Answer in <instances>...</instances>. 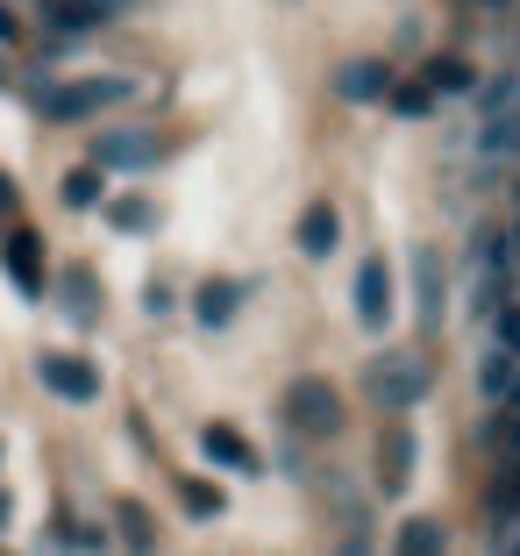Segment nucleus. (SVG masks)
Segmentation results:
<instances>
[{
	"mask_svg": "<svg viewBox=\"0 0 520 556\" xmlns=\"http://www.w3.org/2000/svg\"><path fill=\"white\" fill-rule=\"evenodd\" d=\"M364 393H371L385 414H407L414 400L428 393V364L414 357V350H385V357H378L371 371H364Z\"/></svg>",
	"mask_w": 520,
	"mask_h": 556,
	"instance_id": "1",
	"label": "nucleus"
},
{
	"mask_svg": "<svg viewBox=\"0 0 520 556\" xmlns=\"http://www.w3.org/2000/svg\"><path fill=\"white\" fill-rule=\"evenodd\" d=\"M286 421H293L300 435H314V442L342 435V393L328 386V378H293V393H286Z\"/></svg>",
	"mask_w": 520,
	"mask_h": 556,
	"instance_id": "2",
	"label": "nucleus"
},
{
	"mask_svg": "<svg viewBox=\"0 0 520 556\" xmlns=\"http://www.w3.org/2000/svg\"><path fill=\"white\" fill-rule=\"evenodd\" d=\"M114 100H129V86H122V79H86V86H36V108H43L50 122H86V115H100V108H114Z\"/></svg>",
	"mask_w": 520,
	"mask_h": 556,
	"instance_id": "3",
	"label": "nucleus"
},
{
	"mask_svg": "<svg viewBox=\"0 0 520 556\" xmlns=\"http://www.w3.org/2000/svg\"><path fill=\"white\" fill-rule=\"evenodd\" d=\"M350 300H357V321H364V328H385V321H392V271H385V257H364V264H357V286H350Z\"/></svg>",
	"mask_w": 520,
	"mask_h": 556,
	"instance_id": "4",
	"label": "nucleus"
},
{
	"mask_svg": "<svg viewBox=\"0 0 520 556\" xmlns=\"http://www.w3.org/2000/svg\"><path fill=\"white\" fill-rule=\"evenodd\" d=\"M36 371H43V386H50L58 400H93V393H100V371H93L86 357H65V350H50Z\"/></svg>",
	"mask_w": 520,
	"mask_h": 556,
	"instance_id": "5",
	"label": "nucleus"
},
{
	"mask_svg": "<svg viewBox=\"0 0 520 556\" xmlns=\"http://www.w3.org/2000/svg\"><path fill=\"white\" fill-rule=\"evenodd\" d=\"M164 157V143L150 129H107L100 136V164H122V172H150Z\"/></svg>",
	"mask_w": 520,
	"mask_h": 556,
	"instance_id": "6",
	"label": "nucleus"
},
{
	"mask_svg": "<svg viewBox=\"0 0 520 556\" xmlns=\"http://www.w3.org/2000/svg\"><path fill=\"white\" fill-rule=\"evenodd\" d=\"M200 450H207V464H214V471H243V478H257V471H264V457L250 450L243 435H236V428H221V421H214V428H200Z\"/></svg>",
	"mask_w": 520,
	"mask_h": 556,
	"instance_id": "7",
	"label": "nucleus"
},
{
	"mask_svg": "<svg viewBox=\"0 0 520 556\" xmlns=\"http://www.w3.org/2000/svg\"><path fill=\"white\" fill-rule=\"evenodd\" d=\"M0 257H8V278H15L29 300L43 293V243H36L29 229H8V236H0Z\"/></svg>",
	"mask_w": 520,
	"mask_h": 556,
	"instance_id": "8",
	"label": "nucleus"
},
{
	"mask_svg": "<svg viewBox=\"0 0 520 556\" xmlns=\"http://www.w3.org/2000/svg\"><path fill=\"white\" fill-rule=\"evenodd\" d=\"M236 307H243V286H236V278H207V286L193 293L200 328H228V321H236Z\"/></svg>",
	"mask_w": 520,
	"mask_h": 556,
	"instance_id": "9",
	"label": "nucleus"
},
{
	"mask_svg": "<svg viewBox=\"0 0 520 556\" xmlns=\"http://www.w3.org/2000/svg\"><path fill=\"white\" fill-rule=\"evenodd\" d=\"M407 478H414V435H407V428H392V435L378 442V485L407 492Z\"/></svg>",
	"mask_w": 520,
	"mask_h": 556,
	"instance_id": "10",
	"label": "nucleus"
},
{
	"mask_svg": "<svg viewBox=\"0 0 520 556\" xmlns=\"http://www.w3.org/2000/svg\"><path fill=\"white\" fill-rule=\"evenodd\" d=\"M513 386H520V357H506L499 343L485 350V364H478V393L499 407V400H513Z\"/></svg>",
	"mask_w": 520,
	"mask_h": 556,
	"instance_id": "11",
	"label": "nucleus"
},
{
	"mask_svg": "<svg viewBox=\"0 0 520 556\" xmlns=\"http://www.w3.org/2000/svg\"><path fill=\"white\" fill-rule=\"evenodd\" d=\"M335 93H342V100H385V93H392V72L378 65V58H364V65H342Z\"/></svg>",
	"mask_w": 520,
	"mask_h": 556,
	"instance_id": "12",
	"label": "nucleus"
},
{
	"mask_svg": "<svg viewBox=\"0 0 520 556\" xmlns=\"http://www.w3.org/2000/svg\"><path fill=\"white\" fill-rule=\"evenodd\" d=\"M414 293H421V328L442 321V264L435 250H414Z\"/></svg>",
	"mask_w": 520,
	"mask_h": 556,
	"instance_id": "13",
	"label": "nucleus"
},
{
	"mask_svg": "<svg viewBox=\"0 0 520 556\" xmlns=\"http://www.w3.org/2000/svg\"><path fill=\"white\" fill-rule=\"evenodd\" d=\"M43 15H50V29L58 36H86V29H100V0H43Z\"/></svg>",
	"mask_w": 520,
	"mask_h": 556,
	"instance_id": "14",
	"label": "nucleus"
},
{
	"mask_svg": "<svg viewBox=\"0 0 520 556\" xmlns=\"http://www.w3.org/2000/svg\"><path fill=\"white\" fill-rule=\"evenodd\" d=\"M392 556H449V535H442V521L414 514V521L399 528V542H392Z\"/></svg>",
	"mask_w": 520,
	"mask_h": 556,
	"instance_id": "15",
	"label": "nucleus"
},
{
	"mask_svg": "<svg viewBox=\"0 0 520 556\" xmlns=\"http://www.w3.org/2000/svg\"><path fill=\"white\" fill-rule=\"evenodd\" d=\"M335 207H328V200H314L307 214H300V250H307V257H328V250H335Z\"/></svg>",
	"mask_w": 520,
	"mask_h": 556,
	"instance_id": "16",
	"label": "nucleus"
},
{
	"mask_svg": "<svg viewBox=\"0 0 520 556\" xmlns=\"http://www.w3.org/2000/svg\"><path fill=\"white\" fill-rule=\"evenodd\" d=\"M114 528H122V549H129V556H157V528H150V514L136 507V500L114 507Z\"/></svg>",
	"mask_w": 520,
	"mask_h": 556,
	"instance_id": "17",
	"label": "nucleus"
},
{
	"mask_svg": "<svg viewBox=\"0 0 520 556\" xmlns=\"http://www.w3.org/2000/svg\"><path fill=\"white\" fill-rule=\"evenodd\" d=\"M471 86H478V72L464 58H435L428 65V93H471Z\"/></svg>",
	"mask_w": 520,
	"mask_h": 556,
	"instance_id": "18",
	"label": "nucleus"
},
{
	"mask_svg": "<svg viewBox=\"0 0 520 556\" xmlns=\"http://www.w3.org/2000/svg\"><path fill=\"white\" fill-rule=\"evenodd\" d=\"M65 314H72V321H93V314H100V293H93V271H72L65 278Z\"/></svg>",
	"mask_w": 520,
	"mask_h": 556,
	"instance_id": "19",
	"label": "nucleus"
},
{
	"mask_svg": "<svg viewBox=\"0 0 520 556\" xmlns=\"http://www.w3.org/2000/svg\"><path fill=\"white\" fill-rule=\"evenodd\" d=\"M179 500H186V514H200V521H214V514H221V492H214L207 478H186Z\"/></svg>",
	"mask_w": 520,
	"mask_h": 556,
	"instance_id": "20",
	"label": "nucleus"
},
{
	"mask_svg": "<svg viewBox=\"0 0 520 556\" xmlns=\"http://www.w3.org/2000/svg\"><path fill=\"white\" fill-rule=\"evenodd\" d=\"M65 207H100V172H65Z\"/></svg>",
	"mask_w": 520,
	"mask_h": 556,
	"instance_id": "21",
	"label": "nucleus"
},
{
	"mask_svg": "<svg viewBox=\"0 0 520 556\" xmlns=\"http://www.w3.org/2000/svg\"><path fill=\"white\" fill-rule=\"evenodd\" d=\"M492 328H499V336H492V343H499L506 357H520V300H506V307L492 314Z\"/></svg>",
	"mask_w": 520,
	"mask_h": 556,
	"instance_id": "22",
	"label": "nucleus"
},
{
	"mask_svg": "<svg viewBox=\"0 0 520 556\" xmlns=\"http://www.w3.org/2000/svg\"><path fill=\"white\" fill-rule=\"evenodd\" d=\"M107 222H114V229H150V222H157V207H150V200H114Z\"/></svg>",
	"mask_w": 520,
	"mask_h": 556,
	"instance_id": "23",
	"label": "nucleus"
},
{
	"mask_svg": "<svg viewBox=\"0 0 520 556\" xmlns=\"http://www.w3.org/2000/svg\"><path fill=\"white\" fill-rule=\"evenodd\" d=\"M392 108H399V115H428V108H435V93H428V86H392Z\"/></svg>",
	"mask_w": 520,
	"mask_h": 556,
	"instance_id": "24",
	"label": "nucleus"
},
{
	"mask_svg": "<svg viewBox=\"0 0 520 556\" xmlns=\"http://www.w3.org/2000/svg\"><path fill=\"white\" fill-rule=\"evenodd\" d=\"M0 214H22V186L8 179V172H0Z\"/></svg>",
	"mask_w": 520,
	"mask_h": 556,
	"instance_id": "25",
	"label": "nucleus"
},
{
	"mask_svg": "<svg viewBox=\"0 0 520 556\" xmlns=\"http://www.w3.org/2000/svg\"><path fill=\"white\" fill-rule=\"evenodd\" d=\"M335 556H371V542H364V521H357V535H342V549Z\"/></svg>",
	"mask_w": 520,
	"mask_h": 556,
	"instance_id": "26",
	"label": "nucleus"
},
{
	"mask_svg": "<svg viewBox=\"0 0 520 556\" xmlns=\"http://www.w3.org/2000/svg\"><path fill=\"white\" fill-rule=\"evenodd\" d=\"M8 36H22V22L8 15V8H0V43H8Z\"/></svg>",
	"mask_w": 520,
	"mask_h": 556,
	"instance_id": "27",
	"label": "nucleus"
},
{
	"mask_svg": "<svg viewBox=\"0 0 520 556\" xmlns=\"http://www.w3.org/2000/svg\"><path fill=\"white\" fill-rule=\"evenodd\" d=\"M0 528H8V500H0Z\"/></svg>",
	"mask_w": 520,
	"mask_h": 556,
	"instance_id": "28",
	"label": "nucleus"
},
{
	"mask_svg": "<svg viewBox=\"0 0 520 556\" xmlns=\"http://www.w3.org/2000/svg\"><path fill=\"white\" fill-rule=\"evenodd\" d=\"M100 8H107V15H114V8H122V0H100Z\"/></svg>",
	"mask_w": 520,
	"mask_h": 556,
	"instance_id": "29",
	"label": "nucleus"
},
{
	"mask_svg": "<svg viewBox=\"0 0 520 556\" xmlns=\"http://www.w3.org/2000/svg\"><path fill=\"white\" fill-rule=\"evenodd\" d=\"M513 257H520V229H513Z\"/></svg>",
	"mask_w": 520,
	"mask_h": 556,
	"instance_id": "30",
	"label": "nucleus"
},
{
	"mask_svg": "<svg viewBox=\"0 0 520 556\" xmlns=\"http://www.w3.org/2000/svg\"><path fill=\"white\" fill-rule=\"evenodd\" d=\"M0 86H15V79H8V72H0Z\"/></svg>",
	"mask_w": 520,
	"mask_h": 556,
	"instance_id": "31",
	"label": "nucleus"
}]
</instances>
